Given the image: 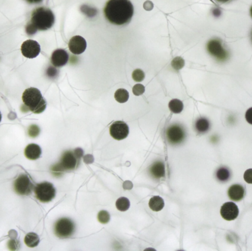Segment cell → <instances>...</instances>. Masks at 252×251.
I'll return each instance as SVG.
<instances>
[{
    "instance_id": "obj_1",
    "label": "cell",
    "mask_w": 252,
    "mask_h": 251,
    "mask_svg": "<svg viewBox=\"0 0 252 251\" xmlns=\"http://www.w3.org/2000/svg\"><path fill=\"white\" fill-rule=\"evenodd\" d=\"M104 15L113 25H126L133 17V6L129 0H109L104 7Z\"/></svg>"
},
{
    "instance_id": "obj_2",
    "label": "cell",
    "mask_w": 252,
    "mask_h": 251,
    "mask_svg": "<svg viewBox=\"0 0 252 251\" xmlns=\"http://www.w3.org/2000/svg\"><path fill=\"white\" fill-rule=\"evenodd\" d=\"M54 23V13L50 9L38 7L31 14V21L26 26L27 33L32 35L38 30H47L53 26Z\"/></svg>"
},
{
    "instance_id": "obj_3",
    "label": "cell",
    "mask_w": 252,
    "mask_h": 251,
    "mask_svg": "<svg viewBox=\"0 0 252 251\" xmlns=\"http://www.w3.org/2000/svg\"><path fill=\"white\" fill-rule=\"evenodd\" d=\"M22 101L25 106L34 113H41L47 108V103L41 91L36 88H28L22 94Z\"/></svg>"
},
{
    "instance_id": "obj_4",
    "label": "cell",
    "mask_w": 252,
    "mask_h": 251,
    "mask_svg": "<svg viewBox=\"0 0 252 251\" xmlns=\"http://www.w3.org/2000/svg\"><path fill=\"white\" fill-rule=\"evenodd\" d=\"M35 197L41 203H49L56 197V191L54 186L49 182L37 184L34 189Z\"/></svg>"
},
{
    "instance_id": "obj_5",
    "label": "cell",
    "mask_w": 252,
    "mask_h": 251,
    "mask_svg": "<svg viewBox=\"0 0 252 251\" xmlns=\"http://www.w3.org/2000/svg\"><path fill=\"white\" fill-rule=\"evenodd\" d=\"M79 159L78 156L72 151H66L63 153L61 158L59 165L53 167V172H62V171H71L76 169Z\"/></svg>"
},
{
    "instance_id": "obj_6",
    "label": "cell",
    "mask_w": 252,
    "mask_h": 251,
    "mask_svg": "<svg viewBox=\"0 0 252 251\" xmlns=\"http://www.w3.org/2000/svg\"><path fill=\"white\" fill-rule=\"evenodd\" d=\"M207 50L210 56L219 61H226L229 57V52L223 47L222 41L219 38L210 40L207 43Z\"/></svg>"
},
{
    "instance_id": "obj_7",
    "label": "cell",
    "mask_w": 252,
    "mask_h": 251,
    "mask_svg": "<svg viewBox=\"0 0 252 251\" xmlns=\"http://www.w3.org/2000/svg\"><path fill=\"white\" fill-rule=\"evenodd\" d=\"M75 223L69 218H61L55 224L54 231L59 238H69L75 233Z\"/></svg>"
},
{
    "instance_id": "obj_8",
    "label": "cell",
    "mask_w": 252,
    "mask_h": 251,
    "mask_svg": "<svg viewBox=\"0 0 252 251\" xmlns=\"http://www.w3.org/2000/svg\"><path fill=\"white\" fill-rule=\"evenodd\" d=\"M13 187L19 195H29L34 189L31 178L26 174H22L15 180Z\"/></svg>"
},
{
    "instance_id": "obj_9",
    "label": "cell",
    "mask_w": 252,
    "mask_h": 251,
    "mask_svg": "<svg viewBox=\"0 0 252 251\" xmlns=\"http://www.w3.org/2000/svg\"><path fill=\"white\" fill-rule=\"evenodd\" d=\"M166 137L170 144L176 145L185 141L186 132L182 125H172L166 131Z\"/></svg>"
},
{
    "instance_id": "obj_10",
    "label": "cell",
    "mask_w": 252,
    "mask_h": 251,
    "mask_svg": "<svg viewBox=\"0 0 252 251\" xmlns=\"http://www.w3.org/2000/svg\"><path fill=\"white\" fill-rule=\"evenodd\" d=\"M22 55L28 58H35L39 55L41 47L39 44L34 40H27L21 47Z\"/></svg>"
},
{
    "instance_id": "obj_11",
    "label": "cell",
    "mask_w": 252,
    "mask_h": 251,
    "mask_svg": "<svg viewBox=\"0 0 252 251\" xmlns=\"http://www.w3.org/2000/svg\"><path fill=\"white\" fill-rule=\"evenodd\" d=\"M110 134L115 139L121 141L127 138L129 134V128L126 122L117 121L110 127Z\"/></svg>"
},
{
    "instance_id": "obj_12",
    "label": "cell",
    "mask_w": 252,
    "mask_h": 251,
    "mask_svg": "<svg viewBox=\"0 0 252 251\" xmlns=\"http://www.w3.org/2000/svg\"><path fill=\"white\" fill-rule=\"evenodd\" d=\"M220 215L223 219L227 221H232L236 219L239 215L238 206L232 202L224 203L220 209Z\"/></svg>"
},
{
    "instance_id": "obj_13",
    "label": "cell",
    "mask_w": 252,
    "mask_h": 251,
    "mask_svg": "<svg viewBox=\"0 0 252 251\" xmlns=\"http://www.w3.org/2000/svg\"><path fill=\"white\" fill-rule=\"evenodd\" d=\"M69 49L74 55L82 54L87 49V41L83 37L75 35L69 41Z\"/></svg>"
},
{
    "instance_id": "obj_14",
    "label": "cell",
    "mask_w": 252,
    "mask_h": 251,
    "mask_svg": "<svg viewBox=\"0 0 252 251\" xmlns=\"http://www.w3.org/2000/svg\"><path fill=\"white\" fill-rule=\"evenodd\" d=\"M69 61V54L63 49H58L53 52L51 56V63L55 67H62Z\"/></svg>"
},
{
    "instance_id": "obj_15",
    "label": "cell",
    "mask_w": 252,
    "mask_h": 251,
    "mask_svg": "<svg viewBox=\"0 0 252 251\" xmlns=\"http://www.w3.org/2000/svg\"><path fill=\"white\" fill-rule=\"evenodd\" d=\"M228 196L234 201H241L245 196V189L241 184H234L229 187Z\"/></svg>"
},
{
    "instance_id": "obj_16",
    "label": "cell",
    "mask_w": 252,
    "mask_h": 251,
    "mask_svg": "<svg viewBox=\"0 0 252 251\" xmlns=\"http://www.w3.org/2000/svg\"><path fill=\"white\" fill-rule=\"evenodd\" d=\"M150 173L154 178H157V179L165 176L164 164L162 162H160V161L154 162L150 167Z\"/></svg>"
},
{
    "instance_id": "obj_17",
    "label": "cell",
    "mask_w": 252,
    "mask_h": 251,
    "mask_svg": "<svg viewBox=\"0 0 252 251\" xmlns=\"http://www.w3.org/2000/svg\"><path fill=\"white\" fill-rule=\"evenodd\" d=\"M25 155L30 160H36L41 157V147L36 144H30L25 148Z\"/></svg>"
},
{
    "instance_id": "obj_18",
    "label": "cell",
    "mask_w": 252,
    "mask_h": 251,
    "mask_svg": "<svg viewBox=\"0 0 252 251\" xmlns=\"http://www.w3.org/2000/svg\"><path fill=\"white\" fill-rule=\"evenodd\" d=\"M195 130L199 134H205L210 128V122L207 118L201 117L195 122Z\"/></svg>"
},
{
    "instance_id": "obj_19",
    "label": "cell",
    "mask_w": 252,
    "mask_h": 251,
    "mask_svg": "<svg viewBox=\"0 0 252 251\" xmlns=\"http://www.w3.org/2000/svg\"><path fill=\"white\" fill-rule=\"evenodd\" d=\"M149 207L154 212H160L164 206V200L159 196H155L151 198L149 201Z\"/></svg>"
},
{
    "instance_id": "obj_20",
    "label": "cell",
    "mask_w": 252,
    "mask_h": 251,
    "mask_svg": "<svg viewBox=\"0 0 252 251\" xmlns=\"http://www.w3.org/2000/svg\"><path fill=\"white\" fill-rule=\"evenodd\" d=\"M40 239L35 233L31 232L27 234L25 238V243L29 248H35L39 244Z\"/></svg>"
},
{
    "instance_id": "obj_21",
    "label": "cell",
    "mask_w": 252,
    "mask_h": 251,
    "mask_svg": "<svg viewBox=\"0 0 252 251\" xmlns=\"http://www.w3.org/2000/svg\"><path fill=\"white\" fill-rule=\"evenodd\" d=\"M231 173L229 169L225 167L219 168L216 172V178L220 182L225 183L230 179Z\"/></svg>"
},
{
    "instance_id": "obj_22",
    "label": "cell",
    "mask_w": 252,
    "mask_h": 251,
    "mask_svg": "<svg viewBox=\"0 0 252 251\" xmlns=\"http://www.w3.org/2000/svg\"><path fill=\"white\" fill-rule=\"evenodd\" d=\"M169 109L173 113H180L183 111L184 104L181 100L173 99L169 103Z\"/></svg>"
},
{
    "instance_id": "obj_23",
    "label": "cell",
    "mask_w": 252,
    "mask_h": 251,
    "mask_svg": "<svg viewBox=\"0 0 252 251\" xmlns=\"http://www.w3.org/2000/svg\"><path fill=\"white\" fill-rule=\"evenodd\" d=\"M115 98L118 103H125L129 99L128 91L124 89V88H120V89L117 90L116 92H115Z\"/></svg>"
},
{
    "instance_id": "obj_24",
    "label": "cell",
    "mask_w": 252,
    "mask_h": 251,
    "mask_svg": "<svg viewBox=\"0 0 252 251\" xmlns=\"http://www.w3.org/2000/svg\"><path fill=\"white\" fill-rule=\"evenodd\" d=\"M116 207L121 212H126L130 208V201L126 197H120L116 202Z\"/></svg>"
},
{
    "instance_id": "obj_25",
    "label": "cell",
    "mask_w": 252,
    "mask_h": 251,
    "mask_svg": "<svg viewBox=\"0 0 252 251\" xmlns=\"http://www.w3.org/2000/svg\"><path fill=\"white\" fill-rule=\"evenodd\" d=\"M97 220L102 224H107L110 221V215L106 211H101L97 215Z\"/></svg>"
},
{
    "instance_id": "obj_26",
    "label": "cell",
    "mask_w": 252,
    "mask_h": 251,
    "mask_svg": "<svg viewBox=\"0 0 252 251\" xmlns=\"http://www.w3.org/2000/svg\"><path fill=\"white\" fill-rule=\"evenodd\" d=\"M132 78L136 82H142L145 78V73L142 69H136L132 73Z\"/></svg>"
},
{
    "instance_id": "obj_27",
    "label": "cell",
    "mask_w": 252,
    "mask_h": 251,
    "mask_svg": "<svg viewBox=\"0 0 252 251\" xmlns=\"http://www.w3.org/2000/svg\"><path fill=\"white\" fill-rule=\"evenodd\" d=\"M184 65H185V61H184L183 59L180 57H176V58L173 59V61H172V66H173V68H174L175 69H176V70H179V69L183 68Z\"/></svg>"
},
{
    "instance_id": "obj_28",
    "label": "cell",
    "mask_w": 252,
    "mask_h": 251,
    "mask_svg": "<svg viewBox=\"0 0 252 251\" xmlns=\"http://www.w3.org/2000/svg\"><path fill=\"white\" fill-rule=\"evenodd\" d=\"M145 88L142 84H136L133 87V93L134 95L140 96L144 94L145 92Z\"/></svg>"
},
{
    "instance_id": "obj_29",
    "label": "cell",
    "mask_w": 252,
    "mask_h": 251,
    "mask_svg": "<svg viewBox=\"0 0 252 251\" xmlns=\"http://www.w3.org/2000/svg\"><path fill=\"white\" fill-rule=\"evenodd\" d=\"M39 128L36 125H32L28 131V134L31 137H36L39 134Z\"/></svg>"
},
{
    "instance_id": "obj_30",
    "label": "cell",
    "mask_w": 252,
    "mask_h": 251,
    "mask_svg": "<svg viewBox=\"0 0 252 251\" xmlns=\"http://www.w3.org/2000/svg\"><path fill=\"white\" fill-rule=\"evenodd\" d=\"M244 180L248 184H252V169H247L244 173Z\"/></svg>"
},
{
    "instance_id": "obj_31",
    "label": "cell",
    "mask_w": 252,
    "mask_h": 251,
    "mask_svg": "<svg viewBox=\"0 0 252 251\" xmlns=\"http://www.w3.org/2000/svg\"><path fill=\"white\" fill-rule=\"evenodd\" d=\"M246 119L249 123L252 125V108H250L247 110V113H246Z\"/></svg>"
},
{
    "instance_id": "obj_32",
    "label": "cell",
    "mask_w": 252,
    "mask_h": 251,
    "mask_svg": "<svg viewBox=\"0 0 252 251\" xmlns=\"http://www.w3.org/2000/svg\"><path fill=\"white\" fill-rule=\"evenodd\" d=\"M26 1L31 4H38V3L41 2L43 0H26Z\"/></svg>"
},
{
    "instance_id": "obj_33",
    "label": "cell",
    "mask_w": 252,
    "mask_h": 251,
    "mask_svg": "<svg viewBox=\"0 0 252 251\" xmlns=\"http://www.w3.org/2000/svg\"><path fill=\"white\" fill-rule=\"evenodd\" d=\"M217 1H219V2L226 3L228 2V1H232V0H217Z\"/></svg>"
},
{
    "instance_id": "obj_34",
    "label": "cell",
    "mask_w": 252,
    "mask_h": 251,
    "mask_svg": "<svg viewBox=\"0 0 252 251\" xmlns=\"http://www.w3.org/2000/svg\"><path fill=\"white\" fill-rule=\"evenodd\" d=\"M250 13H251V16L252 18V6L251 7V9H250Z\"/></svg>"
},
{
    "instance_id": "obj_35",
    "label": "cell",
    "mask_w": 252,
    "mask_h": 251,
    "mask_svg": "<svg viewBox=\"0 0 252 251\" xmlns=\"http://www.w3.org/2000/svg\"><path fill=\"white\" fill-rule=\"evenodd\" d=\"M1 112H0V122H1Z\"/></svg>"
},
{
    "instance_id": "obj_36",
    "label": "cell",
    "mask_w": 252,
    "mask_h": 251,
    "mask_svg": "<svg viewBox=\"0 0 252 251\" xmlns=\"http://www.w3.org/2000/svg\"><path fill=\"white\" fill-rule=\"evenodd\" d=\"M251 38H252V34H251Z\"/></svg>"
}]
</instances>
